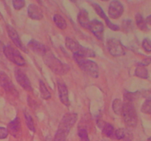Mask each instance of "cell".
I'll use <instances>...</instances> for the list:
<instances>
[{
  "instance_id": "cell-1",
  "label": "cell",
  "mask_w": 151,
  "mask_h": 141,
  "mask_svg": "<svg viewBox=\"0 0 151 141\" xmlns=\"http://www.w3.org/2000/svg\"><path fill=\"white\" fill-rule=\"evenodd\" d=\"M78 120V115L74 113L65 114L62 118L55 135L54 141H66L68 135Z\"/></svg>"
},
{
  "instance_id": "cell-2",
  "label": "cell",
  "mask_w": 151,
  "mask_h": 141,
  "mask_svg": "<svg viewBox=\"0 0 151 141\" xmlns=\"http://www.w3.org/2000/svg\"><path fill=\"white\" fill-rule=\"evenodd\" d=\"M43 58H44V62L46 66L55 74L63 76L69 72V66L65 63H62L50 49L47 50V52L43 55Z\"/></svg>"
},
{
  "instance_id": "cell-3",
  "label": "cell",
  "mask_w": 151,
  "mask_h": 141,
  "mask_svg": "<svg viewBox=\"0 0 151 141\" xmlns=\"http://www.w3.org/2000/svg\"><path fill=\"white\" fill-rule=\"evenodd\" d=\"M65 43H66V48L70 50L73 53L74 55L80 56L85 58L95 57V52L93 50L87 47L83 46L76 40L72 39L71 38H66Z\"/></svg>"
},
{
  "instance_id": "cell-4",
  "label": "cell",
  "mask_w": 151,
  "mask_h": 141,
  "mask_svg": "<svg viewBox=\"0 0 151 141\" xmlns=\"http://www.w3.org/2000/svg\"><path fill=\"white\" fill-rule=\"evenodd\" d=\"M73 58L77 64L85 73L93 78H97L99 76V68L95 62L88 60L85 57L74 55Z\"/></svg>"
},
{
  "instance_id": "cell-5",
  "label": "cell",
  "mask_w": 151,
  "mask_h": 141,
  "mask_svg": "<svg viewBox=\"0 0 151 141\" xmlns=\"http://www.w3.org/2000/svg\"><path fill=\"white\" fill-rule=\"evenodd\" d=\"M121 116L125 123L130 127H134L137 124V113L134 104L131 101H125L122 106Z\"/></svg>"
},
{
  "instance_id": "cell-6",
  "label": "cell",
  "mask_w": 151,
  "mask_h": 141,
  "mask_svg": "<svg viewBox=\"0 0 151 141\" xmlns=\"http://www.w3.org/2000/svg\"><path fill=\"white\" fill-rule=\"evenodd\" d=\"M3 52L5 57L8 59L10 61L16 64V66H24L26 64L25 59L23 56L21 54L19 51L16 48H13L10 45H7L4 46L3 48Z\"/></svg>"
},
{
  "instance_id": "cell-7",
  "label": "cell",
  "mask_w": 151,
  "mask_h": 141,
  "mask_svg": "<svg viewBox=\"0 0 151 141\" xmlns=\"http://www.w3.org/2000/svg\"><path fill=\"white\" fill-rule=\"evenodd\" d=\"M107 48L109 53L114 57H119L125 54V49L120 41L115 38H111L107 41Z\"/></svg>"
},
{
  "instance_id": "cell-8",
  "label": "cell",
  "mask_w": 151,
  "mask_h": 141,
  "mask_svg": "<svg viewBox=\"0 0 151 141\" xmlns=\"http://www.w3.org/2000/svg\"><path fill=\"white\" fill-rule=\"evenodd\" d=\"M15 78H16V81L19 83V85L22 87V88L27 91H32V85H31L30 81H29V78L27 77L26 73L24 71L20 68H16L14 71Z\"/></svg>"
},
{
  "instance_id": "cell-9",
  "label": "cell",
  "mask_w": 151,
  "mask_h": 141,
  "mask_svg": "<svg viewBox=\"0 0 151 141\" xmlns=\"http://www.w3.org/2000/svg\"><path fill=\"white\" fill-rule=\"evenodd\" d=\"M57 86L58 90L59 98L63 104H64L66 107H69L70 105V101L69 98V91H68L67 87L66 84L62 79H57Z\"/></svg>"
},
{
  "instance_id": "cell-10",
  "label": "cell",
  "mask_w": 151,
  "mask_h": 141,
  "mask_svg": "<svg viewBox=\"0 0 151 141\" xmlns=\"http://www.w3.org/2000/svg\"><path fill=\"white\" fill-rule=\"evenodd\" d=\"M88 29L94 34V36L100 41L103 40V33H104V24L100 21L97 19H93L90 21L89 26Z\"/></svg>"
},
{
  "instance_id": "cell-11",
  "label": "cell",
  "mask_w": 151,
  "mask_h": 141,
  "mask_svg": "<svg viewBox=\"0 0 151 141\" xmlns=\"http://www.w3.org/2000/svg\"><path fill=\"white\" fill-rule=\"evenodd\" d=\"M124 12L123 4L119 1H112L109 7V16L111 19H119Z\"/></svg>"
},
{
  "instance_id": "cell-12",
  "label": "cell",
  "mask_w": 151,
  "mask_h": 141,
  "mask_svg": "<svg viewBox=\"0 0 151 141\" xmlns=\"http://www.w3.org/2000/svg\"><path fill=\"white\" fill-rule=\"evenodd\" d=\"M0 85L6 92L12 94L17 93V90L15 88V86L12 82L11 79L9 78L7 73L3 71L0 72Z\"/></svg>"
},
{
  "instance_id": "cell-13",
  "label": "cell",
  "mask_w": 151,
  "mask_h": 141,
  "mask_svg": "<svg viewBox=\"0 0 151 141\" xmlns=\"http://www.w3.org/2000/svg\"><path fill=\"white\" fill-rule=\"evenodd\" d=\"M7 32L9 38H10V40L13 41V43H14L18 48L23 50V51H26V49H25V48L24 47L22 41H21L20 37H19V34L16 32V29H15L13 26H10V25H7Z\"/></svg>"
},
{
  "instance_id": "cell-14",
  "label": "cell",
  "mask_w": 151,
  "mask_h": 141,
  "mask_svg": "<svg viewBox=\"0 0 151 141\" xmlns=\"http://www.w3.org/2000/svg\"><path fill=\"white\" fill-rule=\"evenodd\" d=\"M27 46L35 54L43 56L47 51L48 48L44 44L41 43L35 40H31L27 43Z\"/></svg>"
},
{
  "instance_id": "cell-15",
  "label": "cell",
  "mask_w": 151,
  "mask_h": 141,
  "mask_svg": "<svg viewBox=\"0 0 151 141\" xmlns=\"http://www.w3.org/2000/svg\"><path fill=\"white\" fill-rule=\"evenodd\" d=\"M27 15L33 20H41L44 17L41 10L35 4H29L27 7Z\"/></svg>"
},
{
  "instance_id": "cell-16",
  "label": "cell",
  "mask_w": 151,
  "mask_h": 141,
  "mask_svg": "<svg viewBox=\"0 0 151 141\" xmlns=\"http://www.w3.org/2000/svg\"><path fill=\"white\" fill-rule=\"evenodd\" d=\"M7 129L8 131V133L13 135V137L17 136L21 129V121L18 116L8 123Z\"/></svg>"
},
{
  "instance_id": "cell-17",
  "label": "cell",
  "mask_w": 151,
  "mask_h": 141,
  "mask_svg": "<svg viewBox=\"0 0 151 141\" xmlns=\"http://www.w3.org/2000/svg\"><path fill=\"white\" fill-rule=\"evenodd\" d=\"M114 135L117 140H124L125 141H131L133 138L132 132L125 129H116Z\"/></svg>"
},
{
  "instance_id": "cell-18",
  "label": "cell",
  "mask_w": 151,
  "mask_h": 141,
  "mask_svg": "<svg viewBox=\"0 0 151 141\" xmlns=\"http://www.w3.org/2000/svg\"><path fill=\"white\" fill-rule=\"evenodd\" d=\"M78 21L81 26L88 29L90 24V20L89 17H88V13L86 10H83V9L80 10L78 15Z\"/></svg>"
},
{
  "instance_id": "cell-19",
  "label": "cell",
  "mask_w": 151,
  "mask_h": 141,
  "mask_svg": "<svg viewBox=\"0 0 151 141\" xmlns=\"http://www.w3.org/2000/svg\"><path fill=\"white\" fill-rule=\"evenodd\" d=\"M53 21H54L55 24L56 26L59 28V29H66L67 27V22L65 20L64 18L60 14H55L53 16Z\"/></svg>"
},
{
  "instance_id": "cell-20",
  "label": "cell",
  "mask_w": 151,
  "mask_h": 141,
  "mask_svg": "<svg viewBox=\"0 0 151 141\" xmlns=\"http://www.w3.org/2000/svg\"><path fill=\"white\" fill-rule=\"evenodd\" d=\"M39 91L42 98L45 100H48L51 98V93H50V90H49L47 87L46 86V85L42 80H39Z\"/></svg>"
},
{
  "instance_id": "cell-21",
  "label": "cell",
  "mask_w": 151,
  "mask_h": 141,
  "mask_svg": "<svg viewBox=\"0 0 151 141\" xmlns=\"http://www.w3.org/2000/svg\"><path fill=\"white\" fill-rule=\"evenodd\" d=\"M136 23H137V25L139 27V29H141L142 31L147 30V23H146L143 16L140 13H137L136 15Z\"/></svg>"
},
{
  "instance_id": "cell-22",
  "label": "cell",
  "mask_w": 151,
  "mask_h": 141,
  "mask_svg": "<svg viewBox=\"0 0 151 141\" xmlns=\"http://www.w3.org/2000/svg\"><path fill=\"white\" fill-rule=\"evenodd\" d=\"M135 75L137 77L146 79L149 76L148 70H147V69L145 67L138 66L135 70Z\"/></svg>"
},
{
  "instance_id": "cell-23",
  "label": "cell",
  "mask_w": 151,
  "mask_h": 141,
  "mask_svg": "<svg viewBox=\"0 0 151 141\" xmlns=\"http://www.w3.org/2000/svg\"><path fill=\"white\" fill-rule=\"evenodd\" d=\"M102 131H103V135H106V137H111L113 136V135H114L115 132L114 126L109 123H103Z\"/></svg>"
},
{
  "instance_id": "cell-24",
  "label": "cell",
  "mask_w": 151,
  "mask_h": 141,
  "mask_svg": "<svg viewBox=\"0 0 151 141\" xmlns=\"http://www.w3.org/2000/svg\"><path fill=\"white\" fill-rule=\"evenodd\" d=\"M122 106H123V102L121 101V99L116 98V99L114 100L113 104H112V108H113V110L115 114L120 115H121V113H122Z\"/></svg>"
},
{
  "instance_id": "cell-25",
  "label": "cell",
  "mask_w": 151,
  "mask_h": 141,
  "mask_svg": "<svg viewBox=\"0 0 151 141\" xmlns=\"http://www.w3.org/2000/svg\"><path fill=\"white\" fill-rule=\"evenodd\" d=\"M24 118H25V122H26V125L28 127V129L31 131V132H35V127L34 125V121L32 120V116L30 115L28 112H24Z\"/></svg>"
},
{
  "instance_id": "cell-26",
  "label": "cell",
  "mask_w": 151,
  "mask_h": 141,
  "mask_svg": "<svg viewBox=\"0 0 151 141\" xmlns=\"http://www.w3.org/2000/svg\"><path fill=\"white\" fill-rule=\"evenodd\" d=\"M91 4H92V7L94 9V10H95V12L97 13V14L99 16H100V18H102V19H103L104 20H106V19H108L107 16L106 15V13H105V12L103 11V10L102 9V7H100V5H99L98 4H97V3H91Z\"/></svg>"
},
{
  "instance_id": "cell-27",
  "label": "cell",
  "mask_w": 151,
  "mask_h": 141,
  "mask_svg": "<svg viewBox=\"0 0 151 141\" xmlns=\"http://www.w3.org/2000/svg\"><path fill=\"white\" fill-rule=\"evenodd\" d=\"M142 112L145 114H151V98H147L142 104Z\"/></svg>"
},
{
  "instance_id": "cell-28",
  "label": "cell",
  "mask_w": 151,
  "mask_h": 141,
  "mask_svg": "<svg viewBox=\"0 0 151 141\" xmlns=\"http://www.w3.org/2000/svg\"><path fill=\"white\" fill-rule=\"evenodd\" d=\"M78 137H79L81 141H90L88 132H87L86 129H83V128L79 129V130H78Z\"/></svg>"
},
{
  "instance_id": "cell-29",
  "label": "cell",
  "mask_w": 151,
  "mask_h": 141,
  "mask_svg": "<svg viewBox=\"0 0 151 141\" xmlns=\"http://www.w3.org/2000/svg\"><path fill=\"white\" fill-rule=\"evenodd\" d=\"M13 6L15 10H21L25 6V1L24 0H14L13 1Z\"/></svg>"
},
{
  "instance_id": "cell-30",
  "label": "cell",
  "mask_w": 151,
  "mask_h": 141,
  "mask_svg": "<svg viewBox=\"0 0 151 141\" xmlns=\"http://www.w3.org/2000/svg\"><path fill=\"white\" fill-rule=\"evenodd\" d=\"M142 47L145 51L147 52H151V41L148 38H145L142 41Z\"/></svg>"
},
{
  "instance_id": "cell-31",
  "label": "cell",
  "mask_w": 151,
  "mask_h": 141,
  "mask_svg": "<svg viewBox=\"0 0 151 141\" xmlns=\"http://www.w3.org/2000/svg\"><path fill=\"white\" fill-rule=\"evenodd\" d=\"M105 21H106V25L108 26V27H109V29H111V30L118 31L119 29V26H118V25H116V24H114L112 23V22L109 19H107L106 20H105Z\"/></svg>"
},
{
  "instance_id": "cell-32",
  "label": "cell",
  "mask_w": 151,
  "mask_h": 141,
  "mask_svg": "<svg viewBox=\"0 0 151 141\" xmlns=\"http://www.w3.org/2000/svg\"><path fill=\"white\" fill-rule=\"evenodd\" d=\"M8 134V131L6 128L0 126V140L4 139V138L7 137Z\"/></svg>"
},
{
  "instance_id": "cell-33",
  "label": "cell",
  "mask_w": 151,
  "mask_h": 141,
  "mask_svg": "<svg viewBox=\"0 0 151 141\" xmlns=\"http://www.w3.org/2000/svg\"><path fill=\"white\" fill-rule=\"evenodd\" d=\"M150 63H151V57H147V58L144 59V60H143L141 63H139V64L138 66L145 67V66L150 65Z\"/></svg>"
},
{
  "instance_id": "cell-34",
  "label": "cell",
  "mask_w": 151,
  "mask_h": 141,
  "mask_svg": "<svg viewBox=\"0 0 151 141\" xmlns=\"http://www.w3.org/2000/svg\"><path fill=\"white\" fill-rule=\"evenodd\" d=\"M145 21L147 24L151 25V15H150L149 16H147V19H146V20H145Z\"/></svg>"
},
{
  "instance_id": "cell-35",
  "label": "cell",
  "mask_w": 151,
  "mask_h": 141,
  "mask_svg": "<svg viewBox=\"0 0 151 141\" xmlns=\"http://www.w3.org/2000/svg\"><path fill=\"white\" fill-rule=\"evenodd\" d=\"M46 141H54V140L52 139V137L50 136H47L46 137Z\"/></svg>"
}]
</instances>
